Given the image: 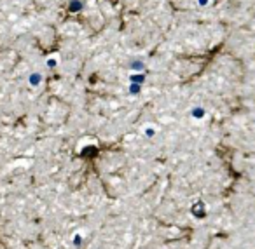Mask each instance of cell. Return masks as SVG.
<instances>
[{
    "mask_svg": "<svg viewBox=\"0 0 255 249\" xmlns=\"http://www.w3.org/2000/svg\"><path fill=\"white\" fill-rule=\"evenodd\" d=\"M40 82H42V75H40V74L30 75V84H32V85H39Z\"/></svg>",
    "mask_w": 255,
    "mask_h": 249,
    "instance_id": "cell-1",
    "label": "cell"
},
{
    "mask_svg": "<svg viewBox=\"0 0 255 249\" xmlns=\"http://www.w3.org/2000/svg\"><path fill=\"white\" fill-rule=\"evenodd\" d=\"M131 70H143V63H142V61H138V60L133 61V63H131Z\"/></svg>",
    "mask_w": 255,
    "mask_h": 249,
    "instance_id": "cell-2",
    "label": "cell"
},
{
    "mask_svg": "<svg viewBox=\"0 0 255 249\" xmlns=\"http://www.w3.org/2000/svg\"><path fill=\"white\" fill-rule=\"evenodd\" d=\"M192 113H194V117H203V115H205V110H203V108H194V110H192Z\"/></svg>",
    "mask_w": 255,
    "mask_h": 249,
    "instance_id": "cell-3",
    "label": "cell"
},
{
    "mask_svg": "<svg viewBox=\"0 0 255 249\" xmlns=\"http://www.w3.org/2000/svg\"><path fill=\"white\" fill-rule=\"evenodd\" d=\"M140 91V84H131V87H129V92H133V94H135V92H138Z\"/></svg>",
    "mask_w": 255,
    "mask_h": 249,
    "instance_id": "cell-4",
    "label": "cell"
},
{
    "mask_svg": "<svg viewBox=\"0 0 255 249\" xmlns=\"http://www.w3.org/2000/svg\"><path fill=\"white\" fill-rule=\"evenodd\" d=\"M72 11H77V9H81V4H72Z\"/></svg>",
    "mask_w": 255,
    "mask_h": 249,
    "instance_id": "cell-5",
    "label": "cell"
},
{
    "mask_svg": "<svg viewBox=\"0 0 255 249\" xmlns=\"http://www.w3.org/2000/svg\"><path fill=\"white\" fill-rule=\"evenodd\" d=\"M198 2H199V5H206V4H208V0H198Z\"/></svg>",
    "mask_w": 255,
    "mask_h": 249,
    "instance_id": "cell-6",
    "label": "cell"
}]
</instances>
